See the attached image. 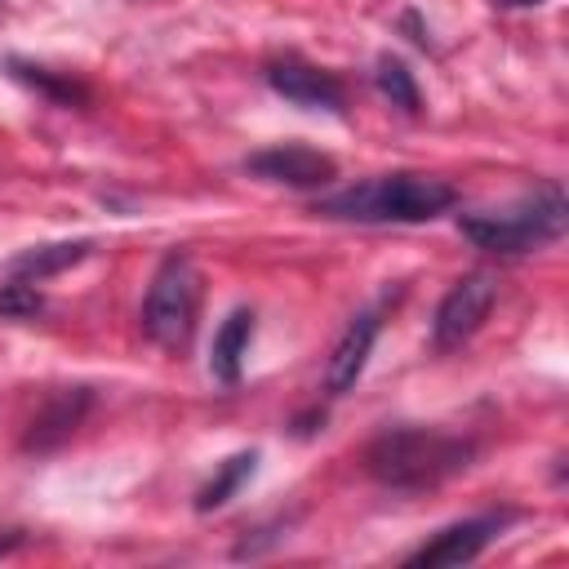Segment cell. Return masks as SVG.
Masks as SVG:
<instances>
[{
  "mask_svg": "<svg viewBox=\"0 0 569 569\" xmlns=\"http://www.w3.org/2000/svg\"><path fill=\"white\" fill-rule=\"evenodd\" d=\"M9 67H13V76H18V80H27L31 89L49 93L53 102H84V98H89L76 80H58V76H49L44 67H27V62H9Z\"/></svg>",
  "mask_w": 569,
  "mask_h": 569,
  "instance_id": "obj_15",
  "label": "cell"
},
{
  "mask_svg": "<svg viewBox=\"0 0 569 569\" xmlns=\"http://www.w3.org/2000/svg\"><path fill=\"white\" fill-rule=\"evenodd\" d=\"M267 84L289 98L293 107H307V111H342L347 107V89L338 76L311 67V62H298V58H284V62H271L267 67Z\"/></svg>",
  "mask_w": 569,
  "mask_h": 569,
  "instance_id": "obj_7",
  "label": "cell"
},
{
  "mask_svg": "<svg viewBox=\"0 0 569 569\" xmlns=\"http://www.w3.org/2000/svg\"><path fill=\"white\" fill-rule=\"evenodd\" d=\"M458 204V191L431 173H382L316 200V213L342 222H431Z\"/></svg>",
  "mask_w": 569,
  "mask_h": 569,
  "instance_id": "obj_2",
  "label": "cell"
},
{
  "mask_svg": "<svg viewBox=\"0 0 569 569\" xmlns=\"http://www.w3.org/2000/svg\"><path fill=\"white\" fill-rule=\"evenodd\" d=\"M253 467H258V453L253 449H244V453H231L218 471H213V480L196 493V511H213V507H222L249 476H253Z\"/></svg>",
  "mask_w": 569,
  "mask_h": 569,
  "instance_id": "obj_13",
  "label": "cell"
},
{
  "mask_svg": "<svg viewBox=\"0 0 569 569\" xmlns=\"http://www.w3.org/2000/svg\"><path fill=\"white\" fill-rule=\"evenodd\" d=\"M493 298H498V280H493L489 271H467L462 280H453L449 293H445L440 307H436V320H431L436 347H440V351L462 347V342L485 325Z\"/></svg>",
  "mask_w": 569,
  "mask_h": 569,
  "instance_id": "obj_5",
  "label": "cell"
},
{
  "mask_svg": "<svg viewBox=\"0 0 569 569\" xmlns=\"http://www.w3.org/2000/svg\"><path fill=\"white\" fill-rule=\"evenodd\" d=\"M493 4H502V9H533V4H542V0H493Z\"/></svg>",
  "mask_w": 569,
  "mask_h": 569,
  "instance_id": "obj_17",
  "label": "cell"
},
{
  "mask_svg": "<svg viewBox=\"0 0 569 569\" xmlns=\"http://www.w3.org/2000/svg\"><path fill=\"white\" fill-rule=\"evenodd\" d=\"M84 409H89V391H84V387H71V391L49 396V400L36 409V418H31L22 445H27V449H53V445H62V440L80 427Z\"/></svg>",
  "mask_w": 569,
  "mask_h": 569,
  "instance_id": "obj_10",
  "label": "cell"
},
{
  "mask_svg": "<svg viewBox=\"0 0 569 569\" xmlns=\"http://www.w3.org/2000/svg\"><path fill=\"white\" fill-rule=\"evenodd\" d=\"M373 84H378V93H382L391 107H400V111L418 116V107H422V93H418V80H413V71H409L400 58H378Z\"/></svg>",
  "mask_w": 569,
  "mask_h": 569,
  "instance_id": "obj_14",
  "label": "cell"
},
{
  "mask_svg": "<svg viewBox=\"0 0 569 569\" xmlns=\"http://www.w3.org/2000/svg\"><path fill=\"white\" fill-rule=\"evenodd\" d=\"M244 169L253 178H267V182H284V187H325L338 178V164L333 156L325 151H311V147H298V142H284V147H267V151H253L244 160Z\"/></svg>",
  "mask_w": 569,
  "mask_h": 569,
  "instance_id": "obj_6",
  "label": "cell"
},
{
  "mask_svg": "<svg viewBox=\"0 0 569 569\" xmlns=\"http://www.w3.org/2000/svg\"><path fill=\"white\" fill-rule=\"evenodd\" d=\"M565 222H569L565 191L556 182H547V187H538L533 196H525L520 204H511L502 213H467V218H458V231L476 249H489V253H529V249H542V244L560 240Z\"/></svg>",
  "mask_w": 569,
  "mask_h": 569,
  "instance_id": "obj_3",
  "label": "cell"
},
{
  "mask_svg": "<svg viewBox=\"0 0 569 569\" xmlns=\"http://www.w3.org/2000/svg\"><path fill=\"white\" fill-rule=\"evenodd\" d=\"M378 325H382L378 311H360V316H351V325L342 329V338L333 342L329 365H325V391H329V396H347V391L360 382L365 360H369L373 338H378Z\"/></svg>",
  "mask_w": 569,
  "mask_h": 569,
  "instance_id": "obj_8",
  "label": "cell"
},
{
  "mask_svg": "<svg viewBox=\"0 0 569 569\" xmlns=\"http://www.w3.org/2000/svg\"><path fill=\"white\" fill-rule=\"evenodd\" d=\"M196 316H200V271L187 253H169L147 284L142 333L164 351H182L196 333Z\"/></svg>",
  "mask_w": 569,
  "mask_h": 569,
  "instance_id": "obj_4",
  "label": "cell"
},
{
  "mask_svg": "<svg viewBox=\"0 0 569 569\" xmlns=\"http://www.w3.org/2000/svg\"><path fill=\"white\" fill-rule=\"evenodd\" d=\"M476 458V445L436 427H391L382 431L369 449H365V467L378 485L400 489V493H418V489H436L449 476L467 471Z\"/></svg>",
  "mask_w": 569,
  "mask_h": 569,
  "instance_id": "obj_1",
  "label": "cell"
},
{
  "mask_svg": "<svg viewBox=\"0 0 569 569\" xmlns=\"http://www.w3.org/2000/svg\"><path fill=\"white\" fill-rule=\"evenodd\" d=\"M502 520H507V511L502 516H480V520L449 525L431 542H422L418 551H409V565H467V560H476L493 542V533L502 529Z\"/></svg>",
  "mask_w": 569,
  "mask_h": 569,
  "instance_id": "obj_9",
  "label": "cell"
},
{
  "mask_svg": "<svg viewBox=\"0 0 569 569\" xmlns=\"http://www.w3.org/2000/svg\"><path fill=\"white\" fill-rule=\"evenodd\" d=\"M249 342H253V311H249V307H236V311L218 325L213 347H209V373H213L222 387H236V382H240Z\"/></svg>",
  "mask_w": 569,
  "mask_h": 569,
  "instance_id": "obj_11",
  "label": "cell"
},
{
  "mask_svg": "<svg viewBox=\"0 0 569 569\" xmlns=\"http://www.w3.org/2000/svg\"><path fill=\"white\" fill-rule=\"evenodd\" d=\"M93 244L89 240H58V244H36V249H22L18 258H9L4 276L9 280H27V284H40L44 276H58L67 267H76Z\"/></svg>",
  "mask_w": 569,
  "mask_h": 569,
  "instance_id": "obj_12",
  "label": "cell"
},
{
  "mask_svg": "<svg viewBox=\"0 0 569 569\" xmlns=\"http://www.w3.org/2000/svg\"><path fill=\"white\" fill-rule=\"evenodd\" d=\"M44 311V298L36 284L27 280H9L0 284V320H27V316H40Z\"/></svg>",
  "mask_w": 569,
  "mask_h": 569,
  "instance_id": "obj_16",
  "label": "cell"
}]
</instances>
